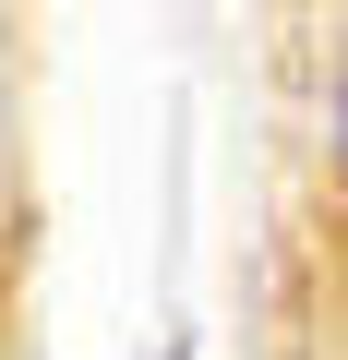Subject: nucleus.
Masks as SVG:
<instances>
[{
    "mask_svg": "<svg viewBox=\"0 0 348 360\" xmlns=\"http://www.w3.org/2000/svg\"><path fill=\"white\" fill-rule=\"evenodd\" d=\"M336 180H348V60H336Z\"/></svg>",
    "mask_w": 348,
    "mask_h": 360,
    "instance_id": "nucleus-1",
    "label": "nucleus"
}]
</instances>
